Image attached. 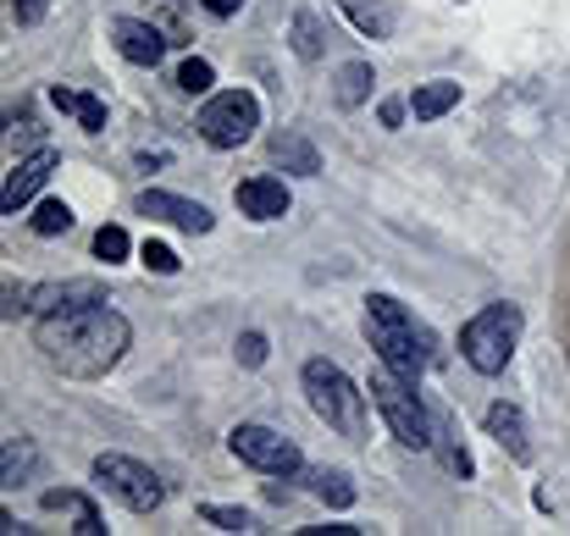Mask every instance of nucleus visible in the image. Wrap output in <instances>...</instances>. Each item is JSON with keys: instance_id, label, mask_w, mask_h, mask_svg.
Listing matches in <instances>:
<instances>
[{"instance_id": "obj_1", "label": "nucleus", "mask_w": 570, "mask_h": 536, "mask_svg": "<svg viewBox=\"0 0 570 536\" xmlns=\"http://www.w3.org/2000/svg\"><path fill=\"white\" fill-rule=\"evenodd\" d=\"M34 343L45 354V366H56L61 377L95 382V377H106L122 354H128V321L106 299H95V305H67V310L39 315Z\"/></svg>"}, {"instance_id": "obj_2", "label": "nucleus", "mask_w": 570, "mask_h": 536, "mask_svg": "<svg viewBox=\"0 0 570 536\" xmlns=\"http://www.w3.org/2000/svg\"><path fill=\"white\" fill-rule=\"evenodd\" d=\"M366 337L377 348V360L388 371H399L404 382H421V371L438 360V337L411 310H404L399 299H388V294H371L366 299Z\"/></svg>"}, {"instance_id": "obj_3", "label": "nucleus", "mask_w": 570, "mask_h": 536, "mask_svg": "<svg viewBox=\"0 0 570 536\" xmlns=\"http://www.w3.org/2000/svg\"><path fill=\"white\" fill-rule=\"evenodd\" d=\"M515 343H521V310L515 305H487L460 326V354H465V366L482 371V377H499L510 366Z\"/></svg>"}, {"instance_id": "obj_4", "label": "nucleus", "mask_w": 570, "mask_h": 536, "mask_svg": "<svg viewBox=\"0 0 570 536\" xmlns=\"http://www.w3.org/2000/svg\"><path fill=\"white\" fill-rule=\"evenodd\" d=\"M299 382H305L310 409L328 420L333 431H344V437H360V431H366V393H360L333 360H305Z\"/></svg>"}, {"instance_id": "obj_5", "label": "nucleus", "mask_w": 570, "mask_h": 536, "mask_svg": "<svg viewBox=\"0 0 570 536\" xmlns=\"http://www.w3.org/2000/svg\"><path fill=\"white\" fill-rule=\"evenodd\" d=\"M366 393H371V404H377V415L393 426V437L404 442V449H432V415H427V404L416 398V382H404L399 371H371V382H366Z\"/></svg>"}, {"instance_id": "obj_6", "label": "nucleus", "mask_w": 570, "mask_h": 536, "mask_svg": "<svg viewBox=\"0 0 570 536\" xmlns=\"http://www.w3.org/2000/svg\"><path fill=\"white\" fill-rule=\"evenodd\" d=\"M256 128H261V100L250 95V88H222V95H211L205 111H200V139L216 144V150L250 144Z\"/></svg>"}, {"instance_id": "obj_7", "label": "nucleus", "mask_w": 570, "mask_h": 536, "mask_svg": "<svg viewBox=\"0 0 570 536\" xmlns=\"http://www.w3.org/2000/svg\"><path fill=\"white\" fill-rule=\"evenodd\" d=\"M95 481H100L117 503H128L133 514H155L161 503H167V487H161V476H155L150 465L128 460V454H100V460H95Z\"/></svg>"}, {"instance_id": "obj_8", "label": "nucleus", "mask_w": 570, "mask_h": 536, "mask_svg": "<svg viewBox=\"0 0 570 536\" xmlns=\"http://www.w3.org/2000/svg\"><path fill=\"white\" fill-rule=\"evenodd\" d=\"M227 449L244 460V465H256V471H266V476H294L305 460H299V449L283 437V431H272V426H256V420H244V426H233L227 431Z\"/></svg>"}, {"instance_id": "obj_9", "label": "nucleus", "mask_w": 570, "mask_h": 536, "mask_svg": "<svg viewBox=\"0 0 570 536\" xmlns=\"http://www.w3.org/2000/svg\"><path fill=\"white\" fill-rule=\"evenodd\" d=\"M139 216H155V222H173L183 233H211V211L200 200H183V194H167V189H144L139 194Z\"/></svg>"}, {"instance_id": "obj_10", "label": "nucleus", "mask_w": 570, "mask_h": 536, "mask_svg": "<svg viewBox=\"0 0 570 536\" xmlns=\"http://www.w3.org/2000/svg\"><path fill=\"white\" fill-rule=\"evenodd\" d=\"M233 200H238V211L250 216V222H283L288 205H294V194H288L283 177H244Z\"/></svg>"}, {"instance_id": "obj_11", "label": "nucleus", "mask_w": 570, "mask_h": 536, "mask_svg": "<svg viewBox=\"0 0 570 536\" xmlns=\"http://www.w3.org/2000/svg\"><path fill=\"white\" fill-rule=\"evenodd\" d=\"M56 171V150H34V155H23L12 171H7V189H0V205H7L12 216H17V205H28L39 189H45V177Z\"/></svg>"}, {"instance_id": "obj_12", "label": "nucleus", "mask_w": 570, "mask_h": 536, "mask_svg": "<svg viewBox=\"0 0 570 536\" xmlns=\"http://www.w3.org/2000/svg\"><path fill=\"white\" fill-rule=\"evenodd\" d=\"M111 34H117V50H122V61H133V67H155L161 56H167V39H161V28H155V23L122 17Z\"/></svg>"}, {"instance_id": "obj_13", "label": "nucleus", "mask_w": 570, "mask_h": 536, "mask_svg": "<svg viewBox=\"0 0 570 536\" xmlns=\"http://www.w3.org/2000/svg\"><path fill=\"white\" fill-rule=\"evenodd\" d=\"M487 437H494L510 460H526L532 454L526 449V420H521L515 404H494V409H487Z\"/></svg>"}, {"instance_id": "obj_14", "label": "nucleus", "mask_w": 570, "mask_h": 536, "mask_svg": "<svg viewBox=\"0 0 570 536\" xmlns=\"http://www.w3.org/2000/svg\"><path fill=\"white\" fill-rule=\"evenodd\" d=\"M454 106H460V83H449V78L421 83L416 95H411V111H416L421 122H432V117H443V111H454Z\"/></svg>"}, {"instance_id": "obj_15", "label": "nucleus", "mask_w": 570, "mask_h": 536, "mask_svg": "<svg viewBox=\"0 0 570 536\" xmlns=\"http://www.w3.org/2000/svg\"><path fill=\"white\" fill-rule=\"evenodd\" d=\"M50 106L56 111H72L78 122H84V133H100L106 128V106L95 95H72V88H50Z\"/></svg>"}, {"instance_id": "obj_16", "label": "nucleus", "mask_w": 570, "mask_h": 536, "mask_svg": "<svg viewBox=\"0 0 570 536\" xmlns=\"http://www.w3.org/2000/svg\"><path fill=\"white\" fill-rule=\"evenodd\" d=\"M344 12H349L355 28L371 34V39H388V34H393V12L382 7V0H344Z\"/></svg>"}, {"instance_id": "obj_17", "label": "nucleus", "mask_w": 570, "mask_h": 536, "mask_svg": "<svg viewBox=\"0 0 570 536\" xmlns=\"http://www.w3.org/2000/svg\"><path fill=\"white\" fill-rule=\"evenodd\" d=\"M45 509H72L78 514V525L72 531H84V536H100L106 525H100V514L90 509V498L84 492H45Z\"/></svg>"}, {"instance_id": "obj_18", "label": "nucleus", "mask_w": 570, "mask_h": 536, "mask_svg": "<svg viewBox=\"0 0 570 536\" xmlns=\"http://www.w3.org/2000/svg\"><path fill=\"white\" fill-rule=\"evenodd\" d=\"M371 83H377L371 61H349V67L339 72V106H360V100L371 95Z\"/></svg>"}, {"instance_id": "obj_19", "label": "nucleus", "mask_w": 570, "mask_h": 536, "mask_svg": "<svg viewBox=\"0 0 570 536\" xmlns=\"http://www.w3.org/2000/svg\"><path fill=\"white\" fill-rule=\"evenodd\" d=\"M272 155H277V166H288V171H299V177H316V171H321L316 150H310L305 139H294V133H288V139H277V144H272Z\"/></svg>"}, {"instance_id": "obj_20", "label": "nucleus", "mask_w": 570, "mask_h": 536, "mask_svg": "<svg viewBox=\"0 0 570 536\" xmlns=\"http://www.w3.org/2000/svg\"><path fill=\"white\" fill-rule=\"evenodd\" d=\"M310 487H316V498L328 503V509H349V503H355V487H349L344 471H316Z\"/></svg>"}, {"instance_id": "obj_21", "label": "nucleus", "mask_w": 570, "mask_h": 536, "mask_svg": "<svg viewBox=\"0 0 570 536\" xmlns=\"http://www.w3.org/2000/svg\"><path fill=\"white\" fill-rule=\"evenodd\" d=\"M67 227H72L67 200H45V205L34 211V233H39V238H56V233H67Z\"/></svg>"}, {"instance_id": "obj_22", "label": "nucleus", "mask_w": 570, "mask_h": 536, "mask_svg": "<svg viewBox=\"0 0 570 536\" xmlns=\"http://www.w3.org/2000/svg\"><path fill=\"white\" fill-rule=\"evenodd\" d=\"M216 83V72H211V61H200V56H189L183 67H178V88L183 95H205V88Z\"/></svg>"}, {"instance_id": "obj_23", "label": "nucleus", "mask_w": 570, "mask_h": 536, "mask_svg": "<svg viewBox=\"0 0 570 536\" xmlns=\"http://www.w3.org/2000/svg\"><path fill=\"white\" fill-rule=\"evenodd\" d=\"M294 50H299L305 61H316V56H321V28H316V17H310V12H299V17H294Z\"/></svg>"}, {"instance_id": "obj_24", "label": "nucleus", "mask_w": 570, "mask_h": 536, "mask_svg": "<svg viewBox=\"0 0 570 536\" xmlns=\"http://www.w3.org/2000/svg\"><path fill=\"white\" fill-rule=\"evenodd\" d=\"M200 514H205L216 531H250V525H256V520H250V509H227V503H205Z\"/></svg>"}, {"instance_id": "obj_25", "label": "nucleus", "mask_w": 570, "mask_h": 536, "mask_svg": "<svg viewBox=\"0 0 570 536\" xmlns=\"http://www.w3.org/2000/svg\"><path fill=\"white\" fill-rule=\"evenodd\" d=\"M95 254H100L106 265L122 260V254H128V233H122V227H100V233H95Z\"/></svg>"}, {"instance_id": "obj_26", "label": "nucleus", "mask_w": 570, "mask_h": 536, "mask_svg": "<svg viewBox=\"0 0 570 536\" xmlns=\"http://www.w3.org/2000/svg\"><path fill=\"white\" fill-rule=\"evenodd\" d=\"M34 465V454H28V442H7V487H17V476Z\"/></svg>"}, {"instance_id": "obj_27", "label": "nucleus", "mask_w": 570, "mask_h": 536, "mask_svg": "<svg viewBox=\"0 0 570 536\" xmlns=\"http://www.w3.org/2000/svg\"><path fill=\"white\" fill-rule=\"evenodd\" d=\"M266 360V337L261 332H244L238 337V366H261Z\"/></svg>"}, {"instance_id": "obj_28", "label": "nucleus", "mask_w": 570, "mask_h": 536, "mask_svg": "<svg viewBox=\"0 0 570 536\" xmlns=\"http://www.w3.org/2000/svg\"><path fill=\"white\" fill-rule=\"evenodd\" d=\"M45 12H50V0H12V17H17L23 28L45 23Z\"/></svg>"}, {"instance_id": "obj_29", "label": "nucleus", "mask_w": 570, "mask_h": 536, "mask_svg": "<svg viewBox=\"0 0 570 536\" xmlns=\"http://www.w3.org/2000/svg\"><path fill=\"white\" fill-rule=\"evenodd\" d=\"M144 265L150 272H178V254L167 243H144Z\"/></svg>"}, {"instance_id": "obj_30", "label": "nucleus", "mask_w": 570, "mask_h": 536, "mask_svg": "<svg viewBox=\"0 0 570 536\" xmlns=\"http://www.w3.org/2000/svg\"><path fill=\"white\" fill-rule=\"evenodd\" d=\"M360 525H305V536H355Z\"/></svg>"}, {"instance_id": "obj_31", "label": "nucleus", "mask_w": 570, "mask_h": 536, "mask_svg": "<svg viewBox=\"0 0 570 536\" xmlns=\"http://www.w3.org/2000/svg\"><path fill=\"white\" fill-rule=\"evenodd\" d=\"M238 7H244V0H205V12H211V17H233Z\"/></svg>"}]
</instances>
